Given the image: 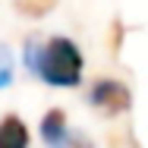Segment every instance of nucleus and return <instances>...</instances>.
I'll list each match as a JSON object with an SVG mask.
<instances>
[{"mask_svg":"<svg viewBox=\"0 0 148 148\" xmlns=\"http://www.w3.org/2000/svg\"><path fill=\"white\" fill-rule=\"evenodd\" d=\"M22 57H25V66L32 73L54 88H76L82 82L85 57H82V51L73 38H63V35L47 38V41L29 38Z\"/></svg>","mask_w":148,"mask_h":148,"instance_id":"f257e3e1","label":"nucleus"},{"mask_svg":"<svg viewBox=\"0 0 148 148\" xmlns=\"http://www.w3.org/2000/svg\"><path fill=\"white\" fill-rule=\"evenodd\" d=\"M41 139H44L47 148H95L82 132L69 129L66 114H63L60 107H51V110L41 117Z\"/></svg>","mask_w":148,"mask_h":148,"instance_id":"f03ea898","label":"nucleus"},{"mask_svg":"<svg viewBox=\"0 0 148 148\" xmlns=\"http://www.w3.org/2000/svg\"><path fill=\"white\" fill-rule=\"evenodd\" d=\"M88 104L114 117V114L129 110L132 98H129V88H126L123 82H117V79H98V82L91 85V91H88Z\"/></svg>","mask_w":148,"mask_h":148,"instance_id":"7ed1b4c3","label":"nucleus"},{"mask_svg":"<svg viewBox=\"0 0 148 148\" xmlns=\"http://www.w3.org/2000/svg\"><path fill=\"white\" fill-rule=\"evenodd\" d=\"M29 126L22 123L19 114H6L0 120V148H29Z\"/></svg>","mask_w":148,"mask_h":148,"instance_id":"20e7f679","label":"nucleus"},{"mask_svg":"<svg viewBox=\"0 0 148 148\" xmlns=\"http://www.w3.org/2000/svg\"><path fill=\"white\" fill-rule=\"evenodd\" d=\"M54 3H57V0H16V6H19L25 16H44V13L54 10Z\"/></svg>","mask_w":148,"mask_h":148,"instance_id":"39448f33","label":"nucleus"},{"mask_svg":"<svg viewBox=\"0 0 148 148\" xmlns=\"http://www.w3.org/2000/svg\"><path fill=\"white\" fill-rule=\"evenodd\" d=\"M13 82V57L6 47H0V88H6Z\"/></svg>","mask_w":148,"mask_h":148,"instance_id":"423d86ee","label":"nucleus"}]
</instances>
